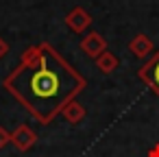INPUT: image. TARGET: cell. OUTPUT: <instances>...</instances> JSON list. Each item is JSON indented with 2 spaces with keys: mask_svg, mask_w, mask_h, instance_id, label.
Here are the masks:
<instances>
[{
  "mask_svg": "<svg viewBox=\"0 0 159 157\" xmlns=\"http://www.w3.org/2000/svg\"><path fill=\"white\" fill-rule=\"evenodd\" d=\"M66 24L72 33H85L92 24V16L83 9V7H74L68 16H66Z\"/></svg>",
  "mask_w": 159,
  "mask_h": 157,
  "instance_id": "3957f363",
  "label": "cell"
},
{
  "mask_svg": "<svg viewBox=\"0 0 159 157\" xmlns=\"http://www.w3.org/2000/svg\"><path fill=\"white\" fill-rule=\"evenodd\" d=\"M35 142H37V135H35V131H33L29 124H20V127L11 133V144H13L18 150H29V148H33Z\"/></svg>",
  "mask_w": 159,
  "mask_h": 157,
  "instance_id": "5b68a950",
  "label": "cell"
},
{
  "mask_svg": "<svg viewBox=\"0 0 159 157\" xmlns=\"http://www.w3.org/2000/svg\"><path fill=\"white\" fill-rule=\"evenodd\" d=\"M137 76H139V79H142V81L159 96V50H157V53H155V55L137 70Z\"/></svg>",
  "mask_w": 159,
  "mask_h": 157,
  "instance_id": "7a4b0ae2",
  "label": "cell"
},
{
  "mask_svg": "<svg viewBox=\"0 0 159 157\" xmlns=\"http://www.w3.org/2000/svg\"><path fill=\"white\" fill-rule=\"evenodd\" d=\"M61 116H63L70 124H79V122L85 118V107H83L81 103H76V98H74V100H70V103L61 109Z\"/></svg>",
  "mask_w": 159,
  "mask_h": 157,
  "instance_id": "ba28073f",
  "label": "cell"
},
{
  "mask_svg": "<svg viewBox=\"0 0 159 157\" xmlns=\"http://www.w3.org/2000/svg\"><path fill=\"white\" fill-rule=\"evenodd\" d=\"M2 85L42 124H50L61 109L83 92L85 79L44 42L22 53L20 63Z\"/></svg>",
  "mask_w": 159,
  "mask_h": 157,
  "instance_id": "6da1fadb",
  "label": "cell"
},
{
  "mask_svg": "<svg viewBox=\"0 0 159 157\" xmlns=\"http://www.w3.org/2000/svg\"><path fill=\"white\" fill-rule=\"evenodd\" d=\"M81 50H83L87 57H94V59H96L100 53L107 50V42H105V37H102L100 33L92 31V33H87V35L81 39Z\"/></svg>",
  "mask_w": 159,
  "mask_h": 157,
  "instance_id": "277c9868",
  "label": "cell"
},
{
  "mask_svg": "<svg viewBox=\"0 0 159 157\" xmlns=\"http://www.w3.org/2000/svg\"><path fill=\"white\" fill-rule=\"evenodd\" d=\"M7 144H11V133L5 127H0V148H5Z\"/></svg>",
  "mask_w": 159,
  "mask_h": 157,
  "instance_id": "9c48e42d",
  "label": "cell"
},
{
  "mask_svg": "<svg viewBox=\"0 0 159 157\" xmlns=\"http://www.w3.org/2000/svg\"><path fill=\"white\" fill-rule=\"evenodd\" d=\"M96 66H98V70L102 72V74H111L113 70H118V66H120V59L107 48L105 53H100L98 57H96Z\"/></svg>",
  "mask_w": 159,
  "mask_h": 157,
  "instance_id": "52a82bcc",
  "label": "cell"
},
{
  "mask_svg": "<svg viewBox=\"0 0 159 157\" xmlns=\"http://www.w3.org/2000/svg\"><path fill=\"white\" fill-rule=\"evenodd\" d=\"M129 50L133 53V57H137V59H144V57H148V55H152V50H155V44H152V39L148 37V35H144V33H137L131 42H129Z\"/></svg>",
  "mask_w": 159,
  "mask_h": 157,
  "instance_id": "8992f818",
  "label": "cell"
},
{
  "mask_svg": "<svg viewBox=\"0 0 159 157\" xmlns=\"http://www.w3.org/2000/svg\"><path fill=\"white\" fill-rule=\"evenodd\" d=\"M148 157H159V144H157V146H155V148L148 153Z\"/></svg>",
  "mask_w": 159,
  "mask_h": 157,
  "instance_id": "8fae6325",
  "label": "cell"
},
{
  "mask_svg": "<svg viewBox=\"0 0 159 157\" xmlns=\"http://www.w3.org/2000/svg\"><path fill=\"white\" fill-rule=\"evenodd\" d=\"M7 50H9V46H7V42L0 37V59H2L5 55H7Z\"/></svg>",
  "mask_w": 159,
  "mask_h": 157,
  "instance_id": "30bf717a",
  "label": "cell"
}]
</instances>
